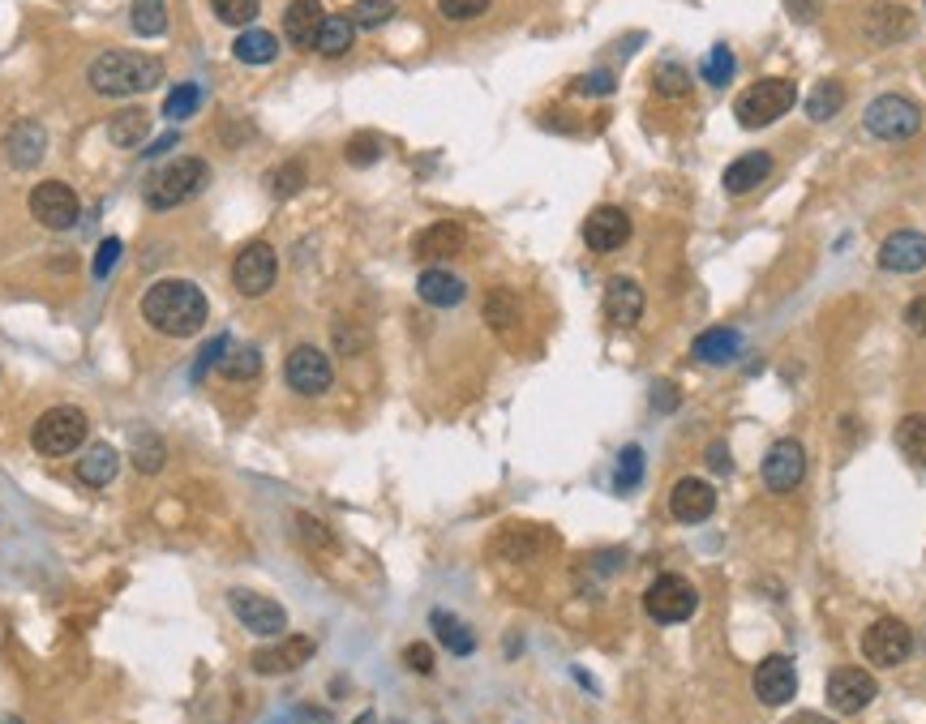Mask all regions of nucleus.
<instances>
[{
	"label": "nucleus",
	"mask_w": 926,
	"mask_h": 724,
	"mask_svg": "<svg viewBox=\"0 0 926 724\" xmlns=\"http://www.w3.org/2000/svg\"><path fill=\"white\" fill-rule=\"evenodd\" d=\"M206 317H211V301H206V292L197 283H189V278H159L142 296V322L150 331L172 334V339L197 334L206 326Z\"/></svg>",
	"instance_id": "f257e3e1"
},
{
	"label": "nucleus",
	"mask_w": 926,
	"mask_h": 724,
	"mask_svg": "<svg viewBox=\"0 0 926 724\" xmlns=\"http://www.w3.org/2000/svg\"><path fill=\"white\" fill-rule=\"evenodd\" d=\"M159 82H164V60L150 52L113 48V52L95 56L90 69H86V86L104 99H129L142 90H155Z\"/></svg>",
	"instance_id": "f03ea898"
},
{
	"label": "nucleus",
	"mask_w": 926,
	"mask_h": 724,
	"mask_svg": "<svg viewBox=\"0 0 926 724\" xmlns=\"http://www.w3.org/2000/svg\"><path fill=\"white\" fill-rule=\"evenodd\" d=\"M206 180H211L206 159L181 155V159L155 167V172L146 176V206H150V211H176V206H185L189 197L202 194Z\"/></svg>",
	"instance_id": "7ed1b4c3"
},
{
	"label": "nucleus",
	"mask_w": 926,
	"mask_h": 724,
	"mask_svg": "<svg viewBox=\"0 0 926 724\" xmlns=\"http://www.w3.org/2000/svg\"><path fill=\"white\" fill-rule=\"evenodd\" d=\"M86 433H90V424H86L82 408L60 403V408H48L43 417L30 424V446L43 459H65V454H74L86 442Z\"/></svg>",
	"instance_id": "20e7f679"
},
{
	"label": "nucleus",
	"mask_w": 926,
	"mask_h": 724,
	"mask_svg": "<svg viewBox=\"0 0 926 724\" xmlns=\"http://www.w3.org/2000/svg\"><path fill=\"white\" fill-rule=\"evenodd\" d=\"M793 104H798L793 82H786V78H759V82H751L742 95H738L733 116H738L742 129H763V125L781 120Z\"/></svg>",
	"instance_id": "39448f33"
},
{
	"label": "nucleus",
	"mask_w": 926,
	"mask_h": 724,
	"mask_svg": "<svg viewBox=\"0 0 926 724\" xmlns=\"http://www.w3.org/2000/svg\"><path fill=\"white\" fill-rule=\"evenodd\" d=\"M923 129V108L905 95H879L867 108V134L879 141H905Z\"/></svg>",
	"instance_id": "423d86ee"
},
{
	"label": "nucleus",
	"mask_w": 926,
	"mask_h": 724,
	"mask_svg": "<svg viewBox=\"0 0 926 724\" xmlns=\"http://www.w3.org/2000/svg\"><path fill=\"white\" fill-rule=\"evenodd\" d=\"M644 609L656 626H678V622L695 617V609H700V591L686 584V579H678V575H661V579L644 591Z\"/></svg>",
	"instance_id": "0eeeda50"
},
{
	"label": "nucleus",
	"mask_w": 926,
	"mask_h": 724,
	"mask_svg": "<svg viewBox=\"0 0 926 724\" xmlns=\"http://www.w3.org/2000/svg\"><path fill=\"white\" fill-rule=\"evenodd\" d=\"M275 278H280V253L271 250L266 241H250L245 250L236 253V262H232V283H236L241 296H250V301L266 296V292L275 287Z\"/></svg>",
	"instance_id": "6e6552de"
},
{
	"label": "nucleus",
	"mask_w": 926,
	"mask_h": 724,
	"mask_svg": "<svg viewBox=\"0 0 926 724\" xmlns=\"http://www.w3.org/2000/svg\"><path fill=\"white\" fill-rule=\"evenodd\" d=\"M30 215H35L39 227H48V232H65V227L78 223L82 202H78V194L65 180H39L30 189Z\"/></svg>",
	"instance_id": "1a4fd4ad"
},
{
	"label": "nucleus",
	"mask_w": 926,
	"mask_h": 724,
	"mask_svg": "<svg viewBox=\"0 0 926 724\" xmlns=\"http://www.w3.org/2000/svg\"><path fill=\"white\" fill-rule=\"evenodd\" d=\"M227 605H232V613L241 617V626L253 630L257 639H275V635L287 630V613H283V605L280 600H271V596H257L250 587H232V591H227Z\"/></svg>",
	"instance_id": "9d476101"
},
{
	"label": "nucleus",
	"mask_w": 926,
	"mask_h": 724,
	"mask_svg": "<svg viewBox=\"0 0 926 724\" xmlns=\"http://www.w3.org/2000/svg\"><path fill=\"white\" fill-rule=\"evenodd\" d=\"M283 378H287V387L296 390V394L313 399V394H326V390H331V382H335V369H331V356H326L322 348L301 343V348H292V352H287Z\"/></svg>",
	"instance_id": "9b49d317"
},
{
	"label": "nucleus",
	"mask_w": 926,
	"mask_h": 724,
	"mask_svg": "<svg viewBox=\"0 0 926 724\" xmlns=\"http://www.w3.org/2000/svg\"><path fill=\"white\" fill-rule=\"evenodd\" d=\"M909 652H914V630L900 617H879V622H870L867 635H862V656L879 668L909 661Z\"/></svg>",
	"instance_id": "f8f14e48"
},
{
	"label": "nucleus",
	"mask_w": 926,
	"mask_h": 724,
	"mask_svg": "<svg viewBox=\"0 0 926 724\" xmlns=\"http://www.w3.org/2000/svg\"><path fill=\"white\" fill-rule=\"evenodd\" d=\"M823 695H828V707H832V712H841V716H858L862 707H870V698L879 695V686H875V677H870L867 668L841 665V668H832V673H828Z\"/></svg>",
	"instance_id": "ddd939ff"
},
{
	"label": "nucleus",
	"mask_w": 926,
	"mask_h": 724,
	"mask_svg": "<svg viewBox=\"0 0 926 724\" xmlns=\"http://www.w3.org/2000/svg\"><path fill=\"white\" fill-rule=\"evenodd\" d=\"M802 480H807V450L793 438H781L763 459V485L772 493H793Z\"/></svg>",
	"instance_id": "4468645a"
},
{
	"label": "nucleus",
	"mask_w": 926,
	"mask_h": 724,
	"mask_svg": "<svg viewBox=\"0 0 926 724\" xmlns=\"http://www.w3.org/2000/svg\"><path fill=\"white\" fill-rule=\"evenodd\" d=\"M313 652H318V643L305 635H292V639H280L271 647H257L250 656V668L262 677H283V673H296L305 661H313Z\"/></svg>",
	"instance_id": "2eb2a0df"
},
{
	"label": "nucleus",
	"mask_w": 926,
	"mask_h": 724,
	"mask_svg": "<svg viewBox=\"0 0 926 724\" xmlns=\"http://www.w3.org/2000/svg\"><path fill=\"white\" fill-rule=\"evenodd\" d=\"M751 686H756L759 703L786 707L789 698L798 695V668H793L789 656H763L756 668V677H751Z\"/></svg>",
	"instance_id": "dca6fc26"
},
{
	"label": "nucleus",
	"mask_w": 926,
	"mask_h": 724,
	"mask_svg": "<svg viewBox=\"0 0 926 724\" xmlns=\"http://www.w3.org/2000/svg\"><path fill=\"white\" fill-rule=\"evenodd\" d=\"M631 241V215L622 206H596L584 219V245L592 253H614Z\"/></svg>",
	"instance_id": "f3484780"
},
{
	"label": "nucleus",
	"mask_w": 926,
	"mask_h": 724,
	"mask_svg": "<svg viewBox=\"0 0 926 724\" xmlns=\"http://www.w3.org/2000/svg\"><path fill=\"white\" fill-rule=\"evenodd\" d=\"M712 510H717V489L700 476H686L670 489V515L678 524H703L712 519Z\"/></svg>",
	"instance_id": "a211bd4d"
},
{
	"label": "nucleus",
	"mask_w": 926,
	"mask_h": 724,
	"mask_svg": "<svg viewBox=\"0 0 926 724\" xmlns=\"http://www.w3.org/2000/svg\"><path fill=\"white\" fill-rule=\"evenodd\" d=\"M48 155V129L39 120H13L4 134V159L13 167H39Z\"/></svg>",
	"instance_id": "6ab92c4d"
},
{
	"label": "nucleus",
	"mask_w": 926,
	"mask_h": 724,
	"mask_svg": "<svg viewBox=\"0 0 926 724\" xmlns=\"http://www.w3.org/2000/svg\"><path fill=\"white\" fill-rule=\"evenodd\" d=\"M464 245H468V232H464L455 219H438L417 232L412 253H417V262H447V257H455Z\"/></svg>",
	"instance_id": "aec40b11"
},
{
	"label": "nucleus",
	"mask_w": 926,
	"mask_h": 724,
	"mask_svg": "<svg viewBox=\"0 0 926 724\" xmlns=\"http://www.w3.org/2000/svg\"><path fill=\"white\" fill-rule=\"evenodd\" d=\"M879 266L893 275H918L926 266V236L923 232H893L879 245Z\"/></svg>",
	"instance_id": "412c9836"
},
{
	"label": "nucleus",
	"mask_w": 926,
	"mask_h": 724,
	"mask_svg": "<svg viewBox=\"0 0 926 724\" xmlns=\"http://www.w3.org/2000/svg\"><path fill=\"white\" fill-rule=\"evenodd\" d=\"M862 30L870 43H900L914 35V13L905 4H870Z\"/></svg>",
	"instance_id": "4be33fe9"
},
{
	"label": "nucleus",
	"mask_w": 926,
	"mask_h": 724,
	"mask_svg": "<svg viewBox=\"0 0 926 724\" xmlns=\"http://www.w3.org/2000/svg\"><path fill=\"white\" fill-rule=\"evenodd\" d=\"M605 317L614 326H635L644 317V287L626 275L610 278V287H605Z\"/></svg>",
	"instance_id": "5701e85b"
},
{
	"label": "nucleus",
	"mask_w": 926,
	"mask_h": 724,
	"mask_svg": "<svg viewBox=\"0 0 926 724\" xmlns=\"http://www.w3.org/2000/svg\"><path fill=\"white\" fill-rule=\"evenodd\" d=\"M768 176H772V155H768V150L738 155V159L725 167V194H733V197L751 194V189H759Z\"/></svg>",
	"instance_id": "b1692460"
},
{
	"label": "nucleus",
	"mask_w": 926,
	"mask_h": 724,
	"mask_svg": "<svg viewBox=\"0 0 926 724\" xmlns=\"http://www.w3.org/2000/svg\"><path fill=\"white\" fill-rule=\"evenodd\" d=\"M322 22H326V13H322L318 0H292L287 13H283V35H287L292 48H313Z\"/></svg>",
	"instance_id": "393cba45"
},
{
	"label": "nucleus",
	"mask_w": 926,
	"mask_h": 724,
	"mask_svg": "<svg viewBox=\"0 0 926 724\" xmlns=\"http://www.w3.org/2000/svg\"><path fill=\"white\" fill-rule=\"evenodd\" d=\"M417 296L433 309H455V305H464L468 283L459 275H450V271H438V266H433V271H425V275L417 278Z\"/></svg>",
	"instance_id": "a878e982"
},
{
	"label": "nucleus",
	"mask_w": 926,
	"mask_h": 724,
	"mask_svg": "<svg viewBox=\"0 0 926 724\" xmlns=\"http://www.w3.org/2000/svg\"><path fill=\"white\" fill-rule=\"evenodd\" d=\"M738 352H742V331L733 326H712L691 343V356L703 364H730L738 361Z\"/></svg>",
	"instance_id": "bb28decb"
},
{
	"label": "nucleus",
	"mask_w": 926,
	"mask_h": 724,
	"mask_svg": "<svg viewBox=\"0 0 926 724\" xmlns=\"http://www.w3.org/2000/svg\"><path fill=\"white\" fill-rule=\"evenodd\" d=\"M116 472H120V454H116V446L108 442H95L86 446V454L78 459V480L82 485H90V489H104V485H113Z\"/></svg>",
	"instance_id": "cd10ccee"
},
{
	"label": "nucleus",
	"mask_w": 926,
	"mask_h": 724,
	"mask_svg": "<svg viewBox=\"0 0 926 724\" xmlns=\"http://www.w3.org/2000/svg\"><path fill=\"white\" fill-rule=\"evenodd\" d=\"M429 626H433V635L442 639V647H447L450 656H472V652H477V635H472L455 613L433 609L429 613Z\"/></svg>",
	"instance_id": "c85d7f7f"
},
{
	"label": "nucleus",
	"mask_w": 926,
	"mask_h": 724,
	"mask_svg": "<svg viewBox=\"0 0 926 724\" xmlns=\"http://www.w3.org/2000/svg\"><path fill=\"white\" fill-rule=\"evenodd\" d=\"M352 39H357V22H352L348 13H326V22H322V30H318L313 48L335 60V56L352 52Z\"/></svg>",
	"instance_id": "c756f323"
},
{
	"label": "nucleus",
	"mask_w": 926,
	"mask_h": 724,
	"mask_svg": "<svg viewBox=\"0 0 926 724\" xmlns=\"http://www.w3.org/2000/svg\"><path fill=\"white\" fill-rule=\"evenodd\" d=\"M146 134H150V116H146L142 108H120L113 120H108V141L120 146V150H134V146H142Z\"/></svg>",
	"instance_id": "7c9ffc66"
},
{
	"label": "nucleus",
	"mask_w": 926,
	"mask_h": 724,
	"mask_svg": "<svg viewBox=\"0 0 926 724\" xmlns=\"http://www.w3.org/2000/svg\"><path fill=\"white\" fill-rule=\"evenodd\" d=\"M220 373L227 382H253L262 373V352L253 343H227L220 356Z\"/></svg>",
	"instance_id": "2f4dec72"
},
{
	"label": "nucleus",
	"mask_w": 926,
	"mask_h": 724,
	"mask_svg": "<svg viewBox=\"0 0 926 724\" xmlns=\"http://www.w3.org/2000/svg\"><path fill=\"white\" fill-rule=\"evenodd\" d=\"M232 56L241 65H271L280 56V39L271 30H245L236 43H232Z\"/></svg>",
	"instance_id": "473e14b6"
},
{
	"label": "nucleus",
	"mask_w": 926,
	"mask_h": 724,
	"mask_svg": "<svg viewBox=\"0 0 926 724\" xmlns=\"http://www.w3.org/2000/svg\"><path fill=\"white\" fill-rule=\"evenodd\" d=\"M652 90H656L661 99L678 104V99H686V95H691V74H686L678 60H661V65L652 69Z\"/></svg>",
	"instance_id": "72a5a7b5"
},
{
	"label": "nucleus",
	"mask_w": 926,
	"mask_h": 724,
	"mask_svg": "<svg viewBox=\"0 0 926 724\" xmlns=\"http://www.w3.org/2000/svg\"><path fill=\"white\" fill-rule=\"evenodd\" d=\"M129 22H134L142 39H159L168 30V0H134Z\"/></svg>",
	"instance_id": "f704fd0d"
},
{
	"label": "nucleus",
	"mask_w": 926,
	"mask_h": 724,
	"mask_svg": "<svg viewBox=\"0 0 926 724\" xmlns=\"http://www.w3.org/2000/svg\"><path fill=\"white\" fill-rule=\"evenodd\" d=\"M897 446L900 454L914 463V468H926V417H905L897 424Z\"/></svg>",
	"instance_id": "c9c22d12"
},
{
	"label": "nucleus",
	"mask_w": 926,
	"mask_h": 724,
	"mask_svg": "<svg viewBox=\"0 0 926 724\" xmlns=\"http://www.w3.org/2000/svg\"><path fill=\"white\" fill-rule=\"evenodd\" d=\"M485 322H489L494 331H510V326L519 322V296H515L510 287H494V292L485 296Z\"/></svg>",
	"instance_id": "e433bc0d"
},
{
	"label": "nucleus",
	"mask_w": 926,
	"mask_h": 724,
	"mask_svg": "<svg viewBox=\"0 0 926 724\" xmlns=\"http://www.w3.org/2000/svg\"><path fill=\"white\" fill-rule=\"evenodd\" d=\"M845 108V86L841 82H819L807 99V116L811 120H832Z\"/></svg>",
	"instance_id": "4c0bfd02"
},
{
	"label": "nucleus",
	"mask_w": 926,
	"mask_h": 724,
	"mask_svg": "<svg viewBox=\"0 0 926 724\" xmlns=\"http://www.w3.org/2000/svg\"><path fill=\"white\" fill-rule=\"evenodd\" d=\"M640 480H644V450H640V446H626V450L617 454L614 489L617 493H631V489H640Z\"/></svg>",
	"instance_id": "58836bf2"
},
{
	"label": "nucleus",
	"mask_w": 926,
	"mask_h": 724,
	"mask_svg": "<svg viewBox=\"0 0 926 724\" xmlns=\"http://www.w3.org/2000/svg\"><path fill=\"white\" fill-rule=\"evenodd\" d=\"M197 108H202V86L197 82L172 86L168 99H164V116H168V120H185V116H194Z\"/></svg>",
	"instance_id": "ea45409f"
},
{
	"label": "nucleus",
	"mask_w": 926,
	"mask_h": 724,
	"mask_svg": "<svg viewBox=\"0 0 926 724\" xmlns=\"http://www.w3.org/2000/svg\"><path fill=\"white\" fill-rule=\"evenodd\" d=\"M266 189L275 197H292L305 189V164L301 159H287V164H280L271 176H266Z\"/></svg>",
	"instance_id": "a19ab883"
},
{
	"label": "nucleus",
	"mask_w": 926,
	"mask_h": 724,
	"mask_svg": "<svg viewBox=\"0 0 926 724\" xmlns=\"http://www.w3.org/2000/svg\"><path fill=\"white\" fill-rule=\"evenodd\" d=\"M352 22L361 30H378V27H387L394 18V0H357L352 4V13H348Z\"/></svg>",
	"instance_id": "79ce46f5"
},
{
	"label": "nucleus",
	"mask_w": 926,
	"mask_h": 724,
	"mask_svg": "<svg viewBox=\"0 0 926 724\" xmlns=\"http://www.w3.org/2000/svg\"><path fill=\"white\" fill-rule=\"evenodd\" d=\"M134 468L146 476H155L159 468H164V438H155V433H138L134 438Z\"/></svg>",
	"instance_id": "37998d69"
},
{
	"label": "nucleus",
	"mask_w": 926,
	"mask_h": 724,
	"mask_svg": "<svg viewBox=\"0 0 926 724\" xmlns=\"http://www.w3.org/2000/svg\"><path fill=\"white\" fill-rule=\"evenodd\" d=\"M257 9H262V0H211V13L224 27H245V22L257 18Z\"/></svg>",
	"instance_id": "c03bdc74"
},
{
	"label": "nucleus",
	"mask_w": 926,
	"mask_h": 724,
	"mask_svg": "<svg viewBox=\"0 0 926 724\" xmlns=\"http://www.w3.org/2000/svg\"><path fill=\"white\" fill-rule=\"evenodd\" d=\"M733 69H738V60H733V52L725 43H717V48L708 52V60H703V78H708V86H725L733 78Z\"/></svg>",
	"instance_id": "a18cd8bd"
},
{
	"label": "nucleus",
	"mask_w": 926,
	"mask_h": 724,
	"mask_svg": "<svg viewBox=\"0 0 926 724\" xmlns=\"http://www.w3.org/2000/svg\"><path fill=\"white\" fill-rule=\"evenodd\" d=\"M343 159H348V164H357V167L378 164V159H382V141L373 138V134H357V138L343 146Z\"/></svg>",
	"instance_id": "49530a36"
},
{
	"label": "nucleus",
	"mask_w": 926,
	"mask_h": 724,
	"mask_svg": "<svg viewBox=\"0 0 926 724\" xmlns=\"http://www.w3.org/2000/svg\"><path fill=\"white\" fill-rule=\"evenodd\" d=\"M489 4H494V0H438L442 18H450V22H472V18H480Z\"/></svg>",
	"instance_id": "de8ad7c7"
},
{
	"label": "nucleus",
	"mask_w": 926,
	"mask_h": 724,
	"mask_svg": "<svg viewBox=\"0 0 926 724\" xmlns=\"http://www.w3.org/2000/svg\"><path fill=\"white\" fill-rule=\"evenodd\" d=\"M614 74L610 69H596V74H584V78H575L571 82V90L575 95H592V99H601V95H614Z\"/></svg>",
	"instance_id": "09e8293b"
},
{
	"label": "nucleus",
	"mask_w": 926,
	"mask_h": 724,
	"mask_svg": "<svg viewBox=\"0 0 926 724\" xmlns=\"http://www.w3.org/2000/svg\"><path fill=\"white\" fill-rule=\"evenodd\" d=\"M296 531L305 536V545H313V549H335V536H331V528H326V524H318L313 515H296Z\"/></svg>",
	"instance_id": "8fccbe9b"
},
{
	"label": "nucleus",
	"mask_w": 926,
	"mask_h": 724,
	"mask_svg": "<svg viewBox=\"0 0 926 724\" xmlns=\"http://www.w3.org/2000/svg\"><path fill=\"white\" fill-rule=\"evenodd\" d=\"M120 253H125V245H120V236H108L104 245H99V253H95V278H108L116 271V262H120Z\"/></svg>",
	"instance_id": "3c124183"
},
{
	"label": "nucleus",
	"mask_w": 926,
	"mask_h": 724,
	"mask_svg": "<svg viewBox=\"0 0 926 724\" xmlns=\"http://www.w3.org/2000/svg\"><path fill=\"white\" fill-rule=\"evenodd\" d=\"M403 665L412 668V673H421V677H429V673H433V652H429V643H412V647L403 652Z\"/></svg>",
	"instance_id": "603ef678"
},
{
	"label": "nucleus",
	"mask_w": 926,
	"mask_h": 724,
	"mask_svg": "<svg viewBox=\"0 0 926 724\" xmlns=\"http://www.w3.org/2000/svg\"><path fill=\"white\" fill-rule=\"evenodd\" d=\"M781 4L793 22H819V13H823V0H781Z\"/></svg>",
	"instance_id": "864d4df0"
},
{
	"label": "nucleus",
	"mask_w": 926,
	"mask_h": 724,
	"mask_svg": "<svg viewBox=\"0 0 926 724\" xmlns=\"http://www.w3.org/2000/svg\"><path fill=\"white\" fill-rule=\"evenodd\" d=\"M224 348H227V339H211V343L202 348V356L194 361V382H202V378H206V369H211V364H220Z\"/></svg>",
	"instance_id": "5fc2aeb1"
},
{
	"label": "nucleus",
	"mask_w": 926,
	"mask_h": 724,
	"mask_svg": "<svg viewBox=\"0 0 926 724\" xmlns=\"http://www.w3.org/2000/svg\"><path fill=\"white\" fill-rule=\"evenodd\" d=\"M905 326L926 339V292H923V296H914V301L905 305Z\"/></svg>",
	"instance_id": "6e6d98bb"
},
{
	"label": "nucleus",
	"mask_w": 926,
	"mask_h": 724,
	"mask_svg": "<svg viewBox=\"0 0 926 724\" xmlns=\"http://www.w3.org/2000/svg\"><path fill=\"white\" fill-rule=\"evenodd\" d=\"M652 408H656V412H674L678 408V387H670V382L652 387Z\"/></svg>",
	"instance_id": "4d7b16f0"
},
{
	"label": "nucleus",
	"mask_w": 926,
	"mask_h": 724,
	"mask_svg": "<svg viewBox=\"0 0 926 724\" xmlns=\"http://www.w3.org/2000/svg\"><path fill=\"white\" fill-rule=\"evenodd\" d=\"M335 348H339V352H361V348H365V334H357V331H348V326H339V331H335Z\"/></svg>",
	"instance_id": "13d9d810"
},
{
	"label": "nucleus",
	"mask_w": 926,
	"mask_h": 724,
	"mask_svg": "<svg viewBox=\"0 0 926 724\" xmlns=\"http://www.w3.org/2000/svg\"><path fill=\"white\" fill-rule=\"evenodd\" d=\"M708 463H712V472H721V476H725V472H730V463H733V459H730V450H725V446L717 442V446H708Z\"/></svg>",
	"instance_id": "bf43d9fd"
},
{
	"label": "nucleus",
	"mask_w": 926,
	"mask_h": 724,
	"mask_svg": "<svg viewBox=\"0 0 926 724\" xmlns=\"http://www.w3.org/2000/svg\"><path fill=\"white\" fill-rule=\"evenodd\" d=\"M172 141H176V134H168V138H159V141H155V146H150V150H146V159H159V155L168 150Z\"/></svg>",
	"instance_id": "052dcab7"
},
{
	"label": "nucleus",
	"mask_w": 926,
	"mask_h": 724,
	"mask_svg": "<svg viewBox=\"0 0 926 724\" xmlns=\"http://www.w3.org/2000/svg\"><path fill=\"white\" fill-rule=\"evenodd\" d=\"M296 724H326V712H301Z\"/></svg>",
	"instance_id": "680f3d73"
},
{
	"label": "nucleus",
	"mask_w": 926,
	"mask_h": 724,
	"mask_svg": "<svg viewBox=\"0 0 926 724\" xmlns=\"http://www.w3.org/2000/svg\"><path fill=\"white\" fill-rule=\"evenodd\" d=\"M793 724H832V721H823V716H811V712H802V716H793Z\"/></svg>",
	"instance_id": "e2e57ef3"
},
{
	"label": "nucleus",
	"mask_w": 926,
	"mask_h": 724,
	"mask_svg": "<svg viewBox=\"0 0 926 724\" xmlns=\"http://www.w3.org/2000/svg\"><path fill=\"white\" fill-rule=\"evenodd\" d=\"M352 724H378V721H373V712H365V716H357Z\"/></svg>",
	"instance_id": "0e129e2a"
},
{
	"label": "nucleus",
	"mask_w": 926,
	"mask_h": 724,
	"mask_svg": "<svg viewBox=\"0 0 926 724\" xmlns=\"http://www.w3.org/2000/svg\"><path fill=\"white\" fill-rule=\"evenodd\" d=\"M0 724H22L18 716H0Z\"/></svg>",
	"instance_id": "69168bd1"
}]
</instances>
